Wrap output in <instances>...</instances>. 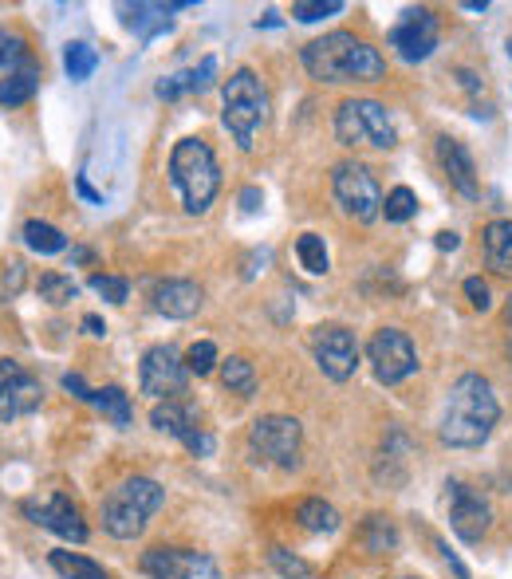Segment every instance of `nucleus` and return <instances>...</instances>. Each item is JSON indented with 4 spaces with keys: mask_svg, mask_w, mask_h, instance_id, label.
Here are the masks:
<instances>
[{
    "mask_svg": "<svg viewBox=\"0 0 512 579\" xmlns=\"http://www.w3.org/2000/svg\"><path fill=\"white\" fill-rule=\"evenodd\" d=\"M497 422H501V402H497L493 383L477 371H465L457 383L449 386L446 410H442V422H438V438L449 450H477L493 438Z\"/></svg>",
    "mask_w": 512,
    "mask_h": 579,
    "instance_id": "obj_1",
    "label": "nucleus"
},
{
    "mask_svg": "<svg viewBox=\"0 0 512 579\" xmlns=\"http://www.w3.org/2000/svg\"><path fill=\"white\" fill-rule=\"evenodd\" d=\"M300 64L316 83H327V87H335V83H383L386 79L383 52L371 40L343 32V28L304 44Z\"/></svg>",
    "mask_w": 512,
    "mask_h": 579,
    "instance_id": "obj_2",
    "label": "nucleus"
},
{
    "mask_svg": "<svg viewBox=\"0 0 512 579\" xmlns=\"http://www.w3.org/2000/svg\"><path fill=\"white\" fill-rule=\"evenodd\" d=\"M170 186L182 197V209L190 217H205L221 193V166L205 138H178L170 150Z\"/></svg>",
    "mask_w": 512,
    "mask_h": 579,
    "instance_id": "obj_3",
    "label": "nucleus"
},
{
    "mask_svg": "<svg viewBox=\"0 0 512 579\" xmlns=\"http://www.w3.org/2000/svg\"><path fill=\"white\" fill-rule=\"evenodd\" d=\"M221 127L229 130L241 154L256 150V134L268 127V91L253 67H237L221 83Z\"/></svg>",
    "mask_w": 512,
    "mask_h": 579,
    "instance_id": "obj_4",
    "label": "nucleus"
},
{
    "mask_svg": "<svg viewBox=\"0 0 512 579\" xmlns=\"http://www.w3.org/2000/svg\"><path fill=\"white\" fill-rule=\"evenodd\" d=\"M166 505V489L154 481V477H142V473H134V477H123L107 497H103V532L111 536V540H138L146 528H150V520L154 513Z\"/></svg>",
    "mask_w": 512,
    "mask_h": 579,
    "instance_id": "obj_5",
    "label": "nucleus"
},
{
    "mask_svg": "<svg viewBox=\"0 0 512 579\" xmlns=\"http://www.w3.org/2000/svg\"><path fill=\"white\" fill-rule=\"evenodd\" d=\"M335 142L339 146H371V150H394L398 146V127L386 111V103L379 99H367V95H351L335 107Z\"/></svg>",
    "mask_w": 512,
    "mask_h": 579,
    "instance_id": "obj_6",
    "label": "nucleus"
},
{
    "mask_svg": "<svg viewBox=\"0 0 512 579\" xmlns=\"http://www.w3.org/2000/svg\"><path fill=\"white\" fill-rule=\"evenodd\" d=\"M331 197L343 209V217H351L355 225H375L383 217V186L367 162L355 158L339 162L331 170Z\"/></svg>",
    "mask_w": 512,
    "mask_h": 579,
    "instance_id": "obj_7",
    "label": "nucleus"
},
{
    "mask_svg": "<svg viewBox=\"0 0 512 579\" xmlns=\"http://www.w3.org/2000/svg\"><path fill=\"white\" fill-rule=\"evenodd\" d=\"M304 453V430L288 414H264L249 426V457L256 465L296 469Z\"/></svg>",
    "mask_w": 512,
    "mask_h": 579,
    "instance_id": "obj_8",
    "label": "nucleus"
},
{
    "mask_svg": "<svg viewBox=\"0 0 512 579\" xmlns=\"http://www.w3.org/2000/svg\"><path fill=\"white\" fill-rule=\"evenodd\" d=\"M367 363L383 386H398L418 375V347L402 327H379L367 339Z\"/></svg>",
    "mask_w": 512,
    "mask_h": 579,
    "instance_id": "obj_9",
    "label": "nucleus"
},
{
    "mask_svg": "<svg viewBox=\"0 0 512 579\" xmlns=\"http://www.w3.org/2000/svg\"><path fill=\"white\" fill-rule=\"evenodd\" d=\"M190 383V371H186V355L174 347V343H154L142 363H138V390L154 402H170V398H182Z\"/></svg>",
    "mask_w": 512,
    "mask_h": 579,
    "instance_id": "obj_10",
    "label": "nucleus"
},
{
    "mask_svg": "<svg viewBox=\"0 0 512 579\" xmlns=\"http://www.w3.org/2000/svg\"><path fill=\"white\" fill-rule=\"evenodd\" d=\"M442 40V24H438V12L434 8H406L402 20L386 32V44L394 48V56L402 64H422L434 56Z\"/></svg>",
    "mask_w": 512,
    "mask_h": 579,
    "instance_id": "obj_11",
    "label": "nucleus"
},
{
    "mask_svg": "<svg viewBox=\"0 0 512 579\" xmlns=\"http://www.w3.org/2000/svg\"><path fill=\"white\" fill-rule=\"evenodd\" d=\"M312 359L331 383H347L359 371V339L343 323H320L312 331Z\"/></svg>",
    "mask_w": 512,
    "mask_h": 579,
    "instance_id": "obj_12",
    "label": "nucleus"
},
{
    "mask_svg": "<svg viewBox=\"0 0 512 579\" xmlns=\"http://www.w3.org/2000/svg\"><path fill=\"white\" fill-rule=\"evenodd\" d=\"M138 568L150 579H221L217 560L197 548H166V544L146 548Z\"/></svg>",
    "mask_w": 512,
    "mask_h": 579,
    "instance_id": "obj_13",
    "label": "nucleus"
},
{
    "mask_svg": "<svg viewBox=\"0 0 512 579\" xmlns=\"http://www.w3.org/2000/svg\"><path fill=\"white\" fill-rule=\"evenodd\" d=\"M446 501L453 536L465 540V544H481L493 528V505L465 481H446Z\"/></svg>",
    "mask_w": 512,
    "mask_h": 579,
    "instance_id": "obj_14",
    "label": "nucleus"
},
{
    "mask_svg": "<svg viewBox=\"0 0 512 579\" xmlns=\"http://www.w3.org/2000/svg\"><path fill=\"white\" fill-rule=\"evenodd\" d=\"M20 513L28 516L32 524L48 528L52 536L67 540V544H87V536H91V528H87V520H83V513H79V505H75L67 493L28 497V501L20 505Z\"/></svg>",
    "mask_w": 512,
    "mask_h": 579,
    "instance_id": "obj_15",
    "label": "nucleus"
},
{
    "mask_svg": "<svg viewBox=\"0 0 512 579\" xmlns=\"http://www.w3.org/2000/svg\"><path fill=\"white\" fill-rule=\"evenodd\" d=\"M44 386L32 371H24L16 359H0V422H16L32 410H40Z\"/></svg>",
    "mask_w": 512,
    "mask_h": 579,
    "instance_id": "obj_16",
    "label": "nucleus"
},
{
    "mask_svg": "<svg viewBox=\"0 0 512 579\" xmlns=\"http://www.w3.org/2000/svg\"><path fill=\"white\" fill-rule=\"evenodd\" d=\"M434 154H438V166H442V174L449 178V186L461 193V197L477 201V197H481L477 162H473V154L465 150V142H461V138H453V134H438Z\"/></svg>",
    "mask_w": 512,
    "mask_h": 579,
    "instance_id": "obj_17",
    "label": "nucleus"
},
{
    "mask_svg": "<svg viewBox=\"0 0 512 579\" xmlns=\"http://www.w3.org/2000/svg\"><path fill=\"white\" fill-rule=\"evenodd\" d=\"M150 300H154V312L166 316V320H193L201 312V304H205V292H201L197 280L174 276V280H158Z\"/></svg>",
    "mask_w": 512,
    "mask_h": 579,
    "instance_id": "obj_18",
    "label": "nucleus"
},
{
    "mask_svg": "<svg viewBox=\"0 0 512 579\" xmlns=\"http://www.w3.org/2000/svg\"><path fill=\"white\" fill-rule=\"evenodd\" d=\"M150 426H154L158 434H166V438L186 442V438H193V434L201 430V414H197V406L186 402V398H170V402H154Z\"/></svg>",
    "mask_w": 512,
    "mask_h": 579,
    "instance_id": "obj_19",
    "label": "nucleus"
},
{
    "mask_svg": "<svg viewBox=\"0 0 512 579\" xmlns=\"http://www.w3.org/2000/svg\"><path fill=\"white\" fill-rule=\"evenodd\" d=\"M481 260L493 276L512 280V217H497L481 229Z\"/></svg>",
    "mask_w": 512,
    "mask_h": 579,
    "instance_id": "obj_20",
    "label": "nucleus"
},
{
    "mask_svg": "<svg viewBox=\"0 0 512 579\" xmlns=\"http://www.w3.org/2000/svg\"><path fill=\"white\" fill-rule=\"evenodd\" d=\"M213 79H217V56H205V60L197 67H190V71H178V75L158 79L154 95L166 99V103H174V99H182V95H201V91H209Z\"/></svg>",
    "mask_w": 512,
    "mask_h": 579,
    "instance_id": "obj_21",
    "label": "nucleus"
},
{
    "mask_svg": "<svg viewBox=\"0 0 512 579\" xmlns=\"http://www.w3.org/2000/svg\"><path fill=\"white\" fill-rule=\"evenodd\" d=\"M20 237H24V245H28L32 253H40V257H56V253H64V249H67L64 233H60L52 221H40V217L24 221Z\"/></svg>",
    "mask_w": 512,
    "mask_h": 579,
    "instance_id": "obj_22",
    "label": "nucleus"
},
{
    "mask_svg": "<svg viewBox=\"0 0 512 579\" xmlns=\"http://www.w3.org/2000/svg\"><path fill=\"white\" fill-rule=\"evenodd\" d=\"M359 544H363L371 556H386V552L398 548V528L390 524V516L371 513L363 520V528H359Z\"/></svg>",
    "mask_w": 512,
    "mask_h": 579,
    "instance_id": "obj_23",
    "label": "nucleus"
},
{
    "mask_svg": "<svg viewBox=\"0 0 512 579\" xmlns=\"http://www.w3.org/2000/svg\"><path fill=\"white\" fill-rule=\"evenodd\" d=\"M36 56H32V48H28V40L20 36V32H12V28H4L0 24V71H36Z\"/></svg>",
    "mask_w": 512,
    "mask_h": 579,
    "instance_id": "obj_24",
    "label": "nucleus"
},
{
    "mask_svg": "<svg viewBox=\"0 0 512 579\" xmlns=\"http://www.w3.org/2000/svg\"><path fill=\"white\" fill-rule=\"evenodd\" d=\"M48 564L56 568V576H64V579H111L103 564H95L91 556L67 552V548H56V552H48Z\"/></svg>",
    "mask_w": 512,
    "mask_h": 579,
    "instance_id": "obj_25",
    "label": "nucleus"
},
{
    "mask_svg": "<svg viewBox=\"0 0 512 579\" xmlns=\"http://www.w3.org/2000/svg\"><path fill=\"white\" fill-rule=\"evenodd\" d=\"M91 406H95L103 418H111L119 430H127L130 422H134V406H130V394L123 386H99L95 398H91Z\"/></svg>",
    "mask_w": 512,
    "mask_h": 579,
    "instance_id": "obj_26",
    "label": "nucleus"
},
{
    "mask_svg": "<svg viewBox=\"0 0 512 579\" xmlns=\"http://www.w3.org/2000/svg\"><path fill=\"white\" fill-rule=\"evenodd\" d=\"M36 91H40V67L36 71H12L0 79V107H8V111L24 107L36 99Z\"/></svg>",
    "mask_w": 512,
    "mask_h": 579,
    "instance_id": "obj_27",
    "label": "nucleus"
},
{
    "mask_svg": "<svg viewBox=\"0 0 512 579\" xmlns=\"http://www.w3.org/2000/svg\"><path fill=\"white\" fill-rule=\"evenodd\" d=\"M217 371H221V386H225L229 394H241V398H253L256 394V371L245 355H229V359H221Z\"/></svg>",
    "mask_w": 512,
    "mask_h": 579,
    "instance_id": "obj_28",
    "label": "nucleus"
},
{
    "mask_svg": "<svg viewBox=\"0 0 512 579\" xmlns=\"http://www.w3.org/2000/svg\"><path fill=\"white\" fill-rule=\"evenodd\" d=\"M296 520L308 528V532H335L339 528V509L323 497H304L296 505Z\"/></svg>",
    "mask_w": 512,
    "mask_h": 579,
    "instance_id": "obj_29",
    "label": "nucleus"
},
{
    "mask_svg": "<svg viewBox=\"0 0 512 579\" xmlns=\"http://www.w3.org/2000/svg\"><path fill=\"white\" fill-rule=\"evenodd\" d=\"M296 260H300V268L312 272V276H323V272L331 268V257H327V245H323L320 233H300V237H296Z\"/></svg>",
    "mask_w": 512,
    "mask_h": 579,
    "instance_id": "obj_30",
    "label": "nucleus"
},
{
    "mask_svg": "<svg viewBox=\"0 0 512 579\" xmlns=\"http://www.w3.org/2000/svg\"><path fill=\"white\" fill-rule=\"evenodd\" d=\"M95 67H99V52L91 48V44H83V40H71L64 48V71L75 79V83H83V79H91L95 75Z\"/></svg>",
    "mask_w": 512,
    "mask_h": 579,
    "instance_id": "obj_31",
    "label": "nucleus"
},
{
    "mask_svg": "<svg viewBox=\"0 0 512 579\" xmlns=\"http://www.w3.org/2000/svg\"><path fill=\"white\" fill-rule=\"evenodd\" d=\"M36 292H40V300H44V304L64 308V304H71V300L79 296V284H75L71 276H64V272H44V276H40V284H36Z\"/></svg>",
    "mask_w": 512,
    "mask_h": 579,
    "instance_id": "obj_32",
    "label": "nucleus"
},
{
    "mask_svg": "<svg viewBox=\"0 0 512 579\" xmlns=\"http://www.w3.org/2000/svg\"><path fill=\"white\" fill-rule=\"evenodd\" d=\"M414 213H418V193L410 190V186H394L383 197V217L390 225H406Z\"/></svg>",
    "mask_w": 512,
    "mask_h": 579,
    "instance_id": "obj_33",
    "label": "nucleus"
},
{
    "mask_svg": "<svg viewBox=\"0 0 512 579\" xmlns=\"http://www.w3.org/2000/svg\"><path fill=\"white\" fill-rule=\"evenodd\" d=\"M217 367H221V355H217V343H213V339H197L190 351H186V371L197 375V379H201V375H213Z\"/></svg>",
    "mask_w": 512,
    "mask_h": 579,
    "instance_id": "obj_34",
    "label": "nucleus"
},
{
    "mask_svg": "<svg viewBox=\"0 0 512 579\" xmlns=\"http://www.w3.org/2000/svg\"><path fill=\"white\" fill-rule=\"evenodd\" d=\"M87 288H91L95 296H103L107 304H127V296H130L127 276H111V272H91Z\"/></svg>",
    "mask_w": 512,
    "mask_h": 579,
    "instance_id": "obj_35",
    "label": "nucleus"
},
{
    "mask_svg": "<svg viewBox=\"0 0 512 579\" xmlns=\"http://www.w3.org/2000/svg\"><path fill=\"white\" fill-rule=\"evenodd\" d=\"M347 4L343 0H296L292 4V16L300 24H316V20H327V16H339Z\"/></svg>",
    "mask_w": 512,
    "mask_h": 579,
    "instance_id": "obj_36",
    "label": "nucleus"
},
{
    "mask_svg": "<svg viewBox=\"0 0 512 579\" xmlns=\"http://www.w3.org/2000/svg\"><path fill=\"white\" fill-rule=\"evenodd\" d=\"M268 564H272V568H276L284 579H308L312 576V564H308V560H300V556H292V552H288V548H280V544H276V548H268Z\"/></svg>",
    "mask_w": 512,
    "mask_h": 579,
    "instance_id": "obj_37",
    "label": "nucleus"
},
{
    "mask_svg": "<svg viewBox=\"0 0 512 579\" xmlns=\"http://www.w3.org/2000/svg\"><path fill=\"white\" fill-rule=\"evenodd\" d=\"M461 292H465V300H469L473 312H489V308H493V288H489V280L465 276V280H461Z\"/></svg>",
    "mask_w": 512,
    "mask_h": 579,
    "instance_id": "obj_38",
    "label": "nucleus"
},
{
    "mask_svg": "<svg viewBox=\"0 0 512 579\" xmlns=\"http://www.w3.org/2000/svg\"><path fill=\"white\" fill-rule=\"evenodd\" d=\"M20 284H24V260H8V264H4V276H0V292H4V296H16V292H20Z\"/></svg>",
    "mask_w": 512,
    "mask_h": 579,
    "instance_id": "obj_39",
    "label": "nucleus"
},
{
    "mask_svg": "<svg viewBox=\"0 0 512 579\" xmlns=\"http://www.w3.org/2000/svg\"><path fill=\"white\" fill-rule=\"evenodd\" d=\"M182 446H186L193 457H209V453L217 450V442H213V434H209V430H197V434H193V438H186Z\"/></svg>",
    "mask_w": 512,
    "mask_h": 579,
    "instance_id": "obj_40",
    "label": "nucleus"
},
{
    "mask_svg": "<svg viewBox=\"0 0 512 579\" xmlns=\"http://www.w3.org/2000/svg\"><path fill=\"white\" fill-rule=\"evenodd\" d=\"M64 390H67V394H75L79 402H91V398H95V390L83 383V375H75V371H71V375H64Z\"/></svg>",
    "mask_w": 512,
    "mask_h": 579,
    "instance_id": "obj_41",
    "label": "nucleus"
},
{
    "mask_svg": "<svg viewBox=\"0 0 512 579\" xmlns=\"http://www.w3.org/2000/svg\"><path fill=\"white\" fill-rule=\"evenodd\" d=\"M438 552H442V560H446V568L453 572V579H469V568H465V564H461V560L449 552L446 540H438Z\"/></svg>",
    "mask_w": 512,
    "mask_h": 579,
    "instance_id": "obj_42",
    "label": "nucleus"
},
{
    "mask_svg": "<svg viewBox=\"0 0 512 579\" xmlns=\"http://www.w3.org/2000/svg\"><path fill=\"white\" fill-rule=\"evenodd\" d=\"M75 193H79L83 201H91V205H103V193L87 182V174H79V178H75Z\"/></svg>",
    "mask_w": 512,
    "mask_h": 579,
    "instance_id": "obj_43",
    "label": "nucleus"
},
{
    "mask_svg": "<svg viewBox=\"0 0 512 579\" xmlns=\"http://www.w3.org/2000/svg\"><path fill=\"white\" fill-rule=\"evenodd\" d=\"M83 331H87L91 339H103V335H107V323H103V316L87 312V316H83Z\"/></svg>",
    "mask_w": 512,
    "mask_h": 579,
    "instance_id": "obj_44",
    "label": "nucleus"
},
{
    "mask_svg": "<svg viewBox=\"0 0 512 579\" xmlns=\"http://www.w3.org/2000/svg\"><path fill=\"white\" fill-rule=\"evenodd\" d=\"M457 79H461V87H465L469 95H477V91H481V79H477V71H469V67H457Z\"/></svg>",
    "mask_w": 512,
    "mask_h": 579,
    "instance_id": "obj_45",
    "label": "nucleus"
},
{
    "mask_svg": "<svg viewBox=\"0 0 512 579\" xmlns=\"http://www.w3.org/2000/svg\"><path fill=\"white\" fill-rule=\"evenodd\" d=\"M434 245H438V249H442V253H453V249H457V245H461V237H457V233H449V229H442V233H438V237H434Z\"/></svg>",
    "mask_w": 512,
    "mask_h": 579,
    "instance_id": "obj_46",
    "label": "nucleus"
},
{
    "mask_svg": "<svg viewBox=\"0 0 512 579\" xmlns=\"http://www.w3.org/2000/svg\"><path fill=\"white\" fill-rule=\"evenodd\" d=\"M71 264H79V268H87V264H95V249H71Z\"/></svg>",
    "mask_w": 512,
    "mask_h": 579,
    "instance_id": "obj_47",
    "label": "nucleus"
},
{
    "mask_svg": "<svg viewBox=\"0 0 512 579\" xmlns=\"http://www.w3.org/2000/svg\"><path fill=\"white\" fill-rule=\"evenodd\" d=\"M256 201H260V190H256V186H249V190L241 193V209H245V213H256Z\"/></svg>",
    "mask_w": 512,
    "mask_h": 579,
    "instance_id": "obj_48",
    "label": "nucleus"
},
{
    "mask_svg": "<svg viewBox=\"0 0 512 579\" xmlns=\"http://www.w3.org/2000/svg\"><path fill=\"white\" fill-rule=\"evenodd\" d=\"M505 323H509V331H512V296H509V304H505Z\"/></svg>",
    "mask_w": 512,
    "mask_h": 579,
    "instance_id": "obj_49",
    "label": "nucleus"
},
{
    "mask_svg": "<svg viewBox=\"0 0 512 579\" xmlns=\"http://www.w3.org/2000/svg\"><path fill=\"white\" fill-rule=\"evenodd\" d=\"M509 363H512V343H509Z\"/></svg>",
    "mask_w": 512,
    "mask_h": 579,
    "instance_id": "obj_50",
    "label": "nucleus"
},
{
    "mask_svg": "<svg viewBox=\"0 0 512 579\" xmlns=\"http://www.w3.org/2000/svg\"><path fill=\"white\" fill-rule=\"evenodd\" d=\"M509 56H512V40H509Z\"/></svg>",
    "mask_w": 512,
    "mask_h": 579,
    "instance_id": "obj_51",
    "label": "nucleus"
},
{
    "mask_svg": "<svg viewBox=\"0 0 512 579\" xmlns=\"http://www.w3.org/2000/svg\"><path fill=\"white\" fill-rule=\"evenodd\" d=\"M402 579H414V576H402Z\"/></svg>",
    "mask_w": 512,
    "mask_h": 579,
    "instance_id": "obj_52",
    "label": "nucleus"
}]
</instances>
